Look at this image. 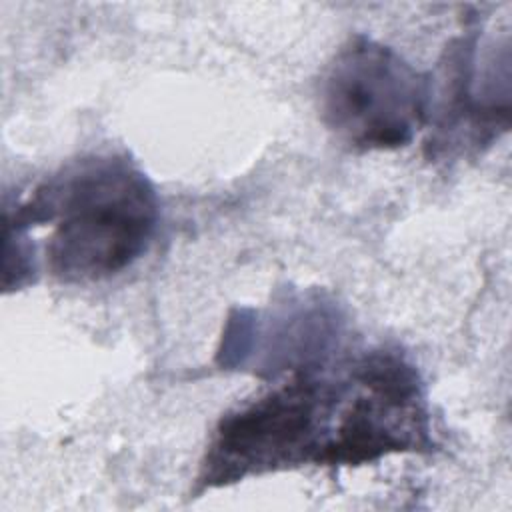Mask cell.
<instances>
[{"instance_id":"1","label":"cell","mask_w":512,"mask_h":512,"mask_svg":"<svg viewBox=\"0 0 512 512\" xmlns=\"http://www.w3.org/2000/svg\"><path fill=\"white\" fill-rule=\"evenodd\" d=\"M158 220L152 182L128 158L114 154L64 166L24 202L4 210L8 230L50 226L44 264L62 284L100 282L132 266L148 250Z\"/></svg>"},{"instance_id":"2","label":"cell","mask_w":512,"mask_h":512,"mask_svg":"<svg viewBox=\"0 0 512 512\" xmlns=\"http://www.w3.org/2000/svg\"><path fill=\"white\" fill-rule=\"evenodd\" d=\"M354 358L294 378L220 418L196 476V494L300 466H344Z\"/></svg>"},{"instance_id":"3","label":"cell","mask_w":512,"mask_h":512,"mask_svg":"<svg viewBox=\"0 0 512 512\" xmlns=\"http://www.w3.org/2000/svg\"><path fill=\"white\" fill-rule=\"evenodd\" d=\"M430 78L390 46L350 36L320 80V116L350 150L406 146L426 126Z\"/></svg>"},{"instance_id":"4","label":"cell","mask_w":512,"mask_h":512,"mask_svg":"<svg viewBox=\"0 0 512 512\" xmlns=\"http://www.w3.org/2000/svg\"><path fill=\"white\" fill-rule=\"evenodd\" d=\"M480 30H466L454 38L430 78L428 120L430 136L426 154L430 160L458 158L478 152L498 140L510 126V78H498L496 44Z\"/></svg>"}]
</instances>
